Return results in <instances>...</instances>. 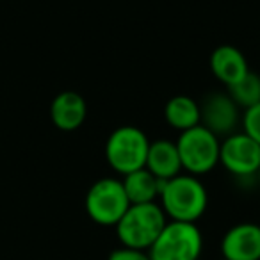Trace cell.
Returning a JSON list of instances; mask_svg holds the SVG:
<instances>
[{"label": "cell", "instance_id": "obj_1", "mask_svg": "<svg viewBox=\"0 0 260 260\" xmlns=\"http://www.w3.org/2000/svg\"><path fill=\"white\" fill-rule=\"evenodd\" d=\"M159 200L168 219L182 223H196L209 207V192L205 185L200 177L189 173H180L164 180Z\"/></svg>", "mask_w": 260, "mask_h": 260}, {"label": "cell", "instance_id": "obj_11", "mask_svg": "<svg viewBox=\"0 0 260 260\" xmlns=\"http://www.w3.org/2000/svg\"><path fill=\"white\" fill-rule=\"evenodd\" d=\"M210 72L224 86H232L249 72L248 59L234 45H219L210 54Z\"/></svg>", "mask_w": 260, "mask_h": 260}, {"label": "cell", "instance_id": "obj_13", "mask_svg": "<svg viewBox=\"0 0 260 260\" xmlns=\"http://www.w3.org/2000/svg\"><path fill=\"white\" fill-rule=\"evenodd\" d=\"M121 182L130 205H138V203L155 202L160 194V187H162L164 180H159L146 168H141V170L125 175Z\"/></svg>", "mask_w": 260, "mask_h": 260}, {"label": "cell", "instance_id": "obj_2", "mask_svg": "<svg viewBox=\"0 0 260 260\" xmlns=\"http://www.w3.org/2000/svg\"><path fill=\"white\" fill-rule=\"evenodd\" d=\"M166 223L168 217L157 202L130 205L114 226L116 237L125 248L148 251Z\"/></svg>", "mask_w": 260, "mask_h": 260}, {"label": "cell", "instance_id": "obj_4", "mask_svg": "<svg viewBox=\"0 0 260 260\" xmlns=\"http://www.w3.org/2000/svg\"><path fill=\"white\" fill-rule=\"evenodd\" d=\"M180 155L182 170L189 175L202 177L219 164V138L203 125H196L178 134L175 141Z\"/></svg>", "mask_w": 260, "mask_h": 260}, {"label": "cell", "instance_id": "obj_19", "mask_svg": "<svg viewBox=\"0 0 260 260\" xmlns=\"http://www.w3.org/2000/svg\"><path fill=\"white\" fill-rule=\"evenodd\" d=\"M219 260H226V258H223V256H221V258H219Z\"/></svg>", "mask_w": 260, "mask_h": 260}, {"label": "cell", "instance_id": "obj_20", "mask_svg": "<svg viewBox=\"0 0 260 260\" xmlns=\"http://www.w3.org/2000/svg\"><path fill=\"white\" fill-rule=\"evenodd\" d=\"M258 260H260V258H258Z\"/></svg>", "mask_w": 260, "mask_h": 260}, {"label": "cell", "instance_id": "obj_17", "mask_svg": "<svg viewBox=\"0 0 260 260\" xmlns=\"http://www.w3.org/2000/svg\"><path fill=\"white\" fill-rule=\"evenodd\" d=\"M107 260H150V256L148 251H143V249H132V248H125V246H119L118 249L111 251Z\"/></svg>", "mask_w": 260, "mask_h": 260}, {"label": "cell", "instance_id": "obj_3", "mask_svg": "<svg viewBox=\"0 0 260 260\" xmlns=\"http://www.w3.org/2000/svg\"><path fill=\"white\" fill-rule=\"evenodd\" d=\"M150 139L145 130L134 125L114 128L105 141V160L112 171L125 177L136 170L145 168Z\"/></svg>", "mask_w": 260, "mask_h": 260}, {"label": "cell", "instance_id": "obj_8", "mask_svg": "<svg viewBox=\"0 0 260 260\" xmlns=\"http://www.w3.org/2000/svg\"><path fill=\"white\" fill-rule=\"evenodd\" d=\"M241 109L228 93H212L200 104V125L209 128L217 138L234 134L241 125Z\"/></svg>", "mask_w": 260, "mask_h": 260}, {"label": "cell", "instance_id": "obj_9", "mask_svg": "<svg viewBox=\"0 0 260 260\" xmlns=\"http://www.w3.org/2000/svg\"><path fill=\"white\" fill-rule=\"evenodd\" d=\"M221 256L226 260L260 258V224L239 223L230 226L221 239Z\"/></svg>", "mask_w": 260, "mask_h": 260}, {"label": "cell", "instance_id": "obj_16", "mask_svg": "<svg viewBox=\"0 0 260 260\" xmlns=\"http://www.w3.org/2000/svg\"><path fill=\"white\" fill-rule=\"evenodd\" d=\"M241 125H242V132H246L249 138L255 139L260 145V102L242 112Z\"/></svg>", "mask_w": 260, "mask_h": 260}, {"label": "cell", "instance_id": "obj_5", "mask_svg": "<svg viewBox=\"0 0 260 260\" xmlns=\"http://www.w3.org/2000/svg\"><path fill=\"white\" fill-rule=\"evenodd\" d=\"M203 235L196 223L168 221L148 249L150 260H200Z\"/></svg>", "mask_w": 260, "mask_h": 260}, {"label": "cell", "instance_id": "obj_18", "mask_svg": "<svg viewBox=\"0 0 260 260\" xmlns=\"http://www.w3.org/2000/svg\"><path fill=\"white\" fill-rule=\"evenodd\" d=\"M256 177H258V180H260V168H258V173H256Z\"/></svg>", "mask_w": 260, "mask_h": 260}, {"label": "cell", "instance_id": "obj_7", "mask_svg": "<svg viewBox=\"0 0 260 260\" xmlns=\"http://www.w3.org/2000/svg\"><path fill=\"white\" fill-rule=\"evenodd\" d=\"M219 164L235 178L256 177L260 168V145L246 132H234L221 141Z\"/></svg>", "mask_w": 260, "mask_h": 260}, {"label": "cell", "instance_id": "obj_10", "mask_svg": "<svg viewBox=\"0 0 260 260\" xmlns=\"http://www.w3.org/2000/svg\"><path fill=\"white\" fill-rule=\"evenodd\" d=\"M87 116V104L77 91H62L50 104V119L62 132L77 130Z\"/></svg>", "mask_w": 260, "mask_h": 260}, {"label": "cell", "instance_id": "obj_12", "mask_svg": "<svg viewBox=\"0 0 260 260\" xmlns=\"http://www.w3.org/2000/svg\"><path fill=\"white\" fill-rule=\"evenodd\" d=\"M145 168L152 175H155L159 180H170V178L180 175L182 162L175 141H170V139L150 141Z\"/></svg>", "mask_w": 260, "mask_h": 260}, {"label": "cell", "instance_id": "obj_6", "mask_svg": "<svg viewBox=\"0 0 260 260\" xmlns=\"http://www.w3.org/2000/svg\"><path fill=\"white\" fill-rule=\"evenodd\" d=\"M84 207L93 223L100 226H116L123 214L128 210L130 202L119 178L105 177L89 187Z\"/></svg>", "mask_w": 260, "mask_h": 260}, {"label": "cell", "instance_id": "obj_14", "mask_svg": "<svg viewBox=\"0 0 260 260\" xmlns=\"http://www.w3.org/2000/svg\"><path fill=\"white\" fill-rule=\"evenodd\" d=\"M164 119L178 132L192 128L200 125V104L187 94H177L164 105Z\"/></svg>", "mask_w": 260, "mask_h": 260}, {"label": "cell", "instance_id": "obj_15", "mask_svg": "<svg viewBox=\"0 0 260 260\" xmlns=\"http://www.w3.org/2000/svg\"><path fill=\"white\" fill-rule=\"evenodd\" d=\"M226 93L242 111L253 107L260 102V75L249 70L241 80L226 87Z\"/></svg>", "mask_w": 260, "mask_h": 260}]
</instances>
